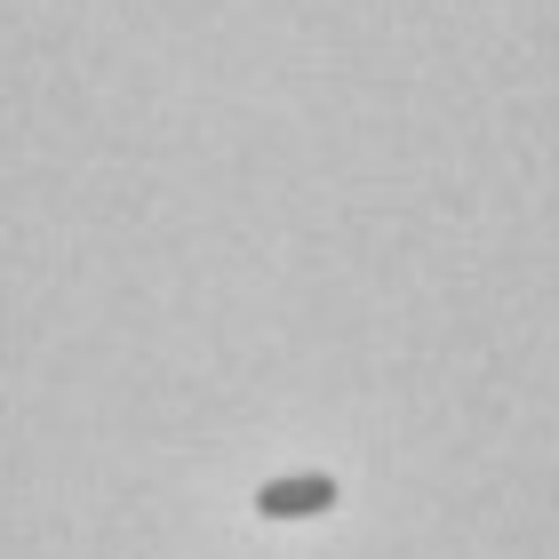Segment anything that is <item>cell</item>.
<instances>
[{"instance_id": "obj_1", "label": "cell", "mask_w": 559, "mask_h": 559, "mask_svg": "<svg viewBox=\"0 0 559 559\" xmlns=\"http://www.w3.org/2000/svg\"><path fill=\"white\" fill-rule=\"evenodd\" d=\"M328 503H336V479H328V472H288V479H264V488H257L264 520H320Z\"/></svg>"}]
</instances>
